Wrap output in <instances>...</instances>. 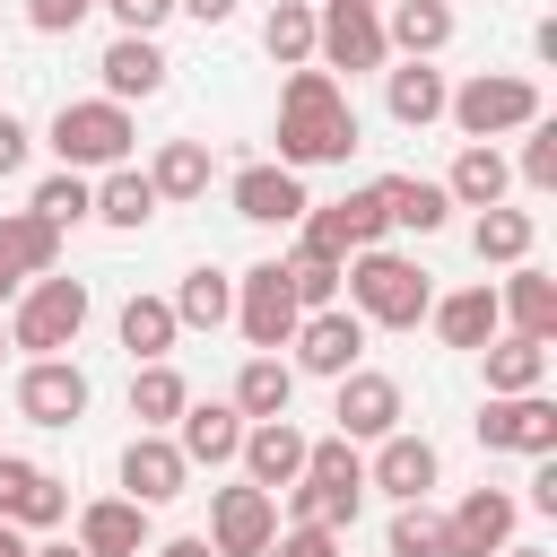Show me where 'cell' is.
Returning a JSON list of instances; mask_svg holds the SVG:
<instances>
[{
	"mask_svg": "<svg viewBox=\"0 0 557 557\" xmlns=\"http://www.w3.org/2000/svg\"><path fill=\"white\" fill-rule=\"evenodd\" d=\"M357 148V104H348V87L331 78V70H296L287 78V96H278V165H339Z\"/></svg>",
	"mask_w": 557,
	"mask_h": 557,
	"instance_id": "cell-1",
	"label": "cell"
},
{
	"mask_svg": "<svg viewBox=\"0 0 557 557\" xmlns=\"http://www.w3.org/2000/svg\"><path fill=\"white\" fill-rule=\"evenodd\" d=\"M339 287H348V305H357V322H383V331H418V322H426V305H435V287H426V270H418L409 252H383V244H366V252H348V270H339Z\"/></svg>",
	"mask_w": 557,
	"mask_h": 557,
	"instance_id": "cell-2",
	"label": "cell"
},
{
	"mask_svg": "<svg viewBox=\"0 0 557 557\" xmlns=\"http://www.w3.org/2000/svg\"><path fill=\"white\" fill-rule=\"evenodd\" d=\"M87 331V287L78 278H26V296H17V322H9V348H26V357H61L70 339Z\"/></svg>",
	"mask_w": 557,
	"mask_h": 557,
	"instance_id": "cell-3",
	"label": "cell"
},
{
	"mask_svg": "<svg viewBox=\"0 0 557 557\" xmlns=\"http://www.w3.org/2000/svg\"><path fill=\"white\" fill-rule=\"evenodd\" d=\"M52 148H61V165L70 174H104V165H122L131 157V104H113V96H96V104H61L52 113Z\"/></svg>",
	"mask_w": 557,
	"mask_h": 557,
	"instance_id": "cell-4",
	"label": "cell"
},
{
	"mask_svg": "<svg viewBox=\"0 0 557 557\" xmlns=\"http://www.w3.org/2000/svg\"><path fill=\"white\" fill-rule=\"evenodd\" d=\"M313 61L322 70H383L392 61V44H383V17H374V0H322L313 9Z\"/></svg>",
	"mask_w": 557,
	"mask_h": 557,
	"instance_id": "cell-5",
	"label": "cell"
},
{
	"mask_svg": "<svg viewBox=\"0 0 557 557\" xmlns=\"http://www.w3.org/2000/svg\"><path fill=\"white\" fill-rule=\"evenodd\" d=\"M444 113L461 122V139H505V131H522V122H540V87L531 78H470V87H453L444 96Z\"/></svg>",
	"mask_w": 557,
	"mask_h": 557,
	"instance_id": "cell-6",
	"label": "cell"
},
{
	"mask_svg": "<svg viewBox=\"0 0 557 557\" xmlns=\"http://www.w3.org/2000/svg\"><path fill=\"white\" fill-rule=\"evenodd\" d=\"M235 322H244V339L270 348V357L296 339L305 305H296V287H287V261H252V270L235 278Z\"/></svg>",
	"mask_w": 557,
	"mask_h": 557,
	"instance_id": "cell-7",
	"label": "cell"
},
{
	"mask_svg": "<svg viewBox=\"0 0 557 557\" xmlns=\"http://www.w3.org/2000/svg\"><path fill=\"white\" fill-rule=\"evenodd\" d=\"M479 444L487 453H557V400H540V392H496L487 409H479Z\"/></svg>",
	"mask_w": 557,
	"mask_h": 557,
	"instance_id": "cell-8",
	"label": "cell"
},
{
	"mask_svg": "<svg viewBox=\"0 0 557 557\" xmlns=\"http://www.w3.org/2000/svg\"><path fill=\"white\" fill-rule=\"evenodd\" d=\"M278 540V496L270 487H218V505H209V548L218 557H261Z\"/></svg>",
	"mask_w": 557,
	"mask_h": 557,
	"instance_id": "cell-9",
	"label": "cell"
},
{
	"mask_svg": "<svg viewBox=\"0 0 557 557\" xmlns=\"http://www.w3.org/2000/svg\"><path fill=\"white\" fill-rule=\"evenodd\" d=\"M296 226H305V252L348 261V252H366V244L383 235V191L366 183V191H348V200H331V209H305Z\"/></svg>",
	"mask_w": 557,
	"mask_h": 557,
	"instance_id": "cell-10",
	"label": "cell"
},
{
	"mask_svg": "<svg viewBox=\"0 0 557 557\" xmlns=\"http://www.w3.org/2000/svg\"><path fill=\"white\" fill-rule=\"evenodd\" d=\"M513 496L505 487H470L453 513H444V557H496L505 540H513Z\"/></svg>",
	"mask_w": 557,
	"mask_h": 557,
	"instance_id": "cell-11",
	"label": "cell"
},
{
	"mask_svg": "<svg viewBox=\"0 0 557 557\" xmlns=\"http://www.w3.org/2000/svg\"><path fill=\"white\" fill-rule=\"evenodd\" d=\"M357 357H366V322H357V313L322 305V313L296 322V374H331V383H339Z\"/></svg>",
	"mask_w": 557,
	"mask_h": 557,
	"instance_id": "cell-12",
	"label": "cell"
},
{
	"mask_svg": "<svg viewBox=\"0 0 557 557\" xmlns=\"http://www.w3.org/2000/svg\"><path fill=\"white\" fill-rule=\"evenodd\" d=\"M17 418H35V426L87 418V374H78L70 357H35V366L17 374Z\"/></svg>",
	"mask_w": 557,
	"mask_h": 557,
	"instance_id": "cell-13",
	"label": "cell"
},
{
	"mask_svg": "<svg viewBox=\"0 0 557 557\" xmlns=\"http://www.w3.org/2000/svg\"><path fill=\"white\" fill-rule=\"evenodd\" d=\"M183 479H191L183 444H174V435H157V426H139V435H131V453H122V487H131V505H174V496H183Z\"/></svg>",
	"mask_w": 557,
	"mask_h": 557,
	"instance_id": "cell-14",
	"label": "cell"
},
{
	"mask_svg": "<svg viewBox=\"0 0 557 557\" xmlns=\"http://www.w3.org/2000/svg\"><path fill=\"white\" fill-rule=\"evenodd\" d=\"M61 261V226L35 209H0V296H17L26 278H44Z\"/></svg>",
	"mask_w": 557,
	"mask_h": 557,
	"instance_id": "cell-15",
	"label": "cell"
},
{
	"mask_svg": "<svg viewBox=\"0 0 557 557\" xmlns=\"http://www.w3.org/2000/svg\"><path fill=\"white\" fill-rule=\"evenodd\" d=\"M331 418H339V435H348V444H374V435H392V426H400V383H392V374L348 366V374H339V409H331Z\"/></svg>",
	"mask_w": 557,
	"mask_h": 557,
	"instance_id": "cell-16",
	"label": "cell"
},
{
	"mask_svg": "<svg viewBox=\"0 0 557 557\" xmlns=\"http://www.w3.org/2000/svg\"><path fill=\"white\" fill-rule=\"evenodd\" d=\"M374 444H383V453L366 461V487H383L392 505H409V496H426V487L444 479V461H435L426 435H400V426H392V435H374Z\"/></svg>",
	"mask_w": 557,
	"mask_h": 557,
	"instance_id": "cell-17",
	"label": "cell"
},
{
	"mask_svg": "<svg viewBox=\"0 0 557 557\" xmlns=\"http://www.w3.org/2000/svg\"><path fill=\"white\" fill-rule=\"evenodd\" d=\"M313 200H305V174L296 165H244L235 174V218H252V226H296Z\"/></svg>",
	"mask_w": 557,
	"mask_h": 557,
	"instance_id": "cell-18",
	"label": "cell"
},
{
	"mask_svg": "<svg viewBox=\"0 0 557 557\" xmlns=\"http://www.w3.org/2000/svg\"><path fill=\"white\" fill-rule=\"evenodd\" d=\"M174 444H183L191 470H218V461H235V444H244V409H235V400H183Z\"/></svg>",
	"mask_w": 557,
	"mask_h": 557,
	"instance_id": "cell-19",
	"label": "cell"
},
{
	"mask_svg": "<svg viewBox=\"0 0 557 557\" xmlns=\"http://www.w3.org/2000/svg\"><path fill=\"white\" fill-rule=\"evenodd\" d=\"M305 444H313L305 426H287V418H252V426H244V444H235V461L252 470V487H270V496H278V487L305 470Z\"/></svg>",
	"mask_w": 557,
	"mask_h": 557,
	"instance_id": "cell-20",
	"label": "cell"
},
{
	"mask_svg": "<svg viewBox=\"0 0 557 557\" xmlns=\"http://www.w3.org/2000/svg\"><path fill=\"white\" fill-rule=\"evenodd\" d=\"M78 548H87V557H139V548H148V505H131V496L78 505Z\"/></svg>",
	"mask_w": 557,
	"mask_h": 557,
	"instance_id": "cell-21",
	"label": "cell"
},
{
	"mask_svg": "<svg viewBox=\"0 0 557 557\" xmlns=\"http://www.w3.org/2000/svg\"><path fill=\"white\" fill-rule=\"evenodd\" d=\"M426 322H435V339H444V348H487V339L505 331L496 287H453V296H435V305H426Z\"/></svg>",
	"mask_w": 557,
	"mask_h": 557,
	"instance_id": "cell-22",
	"label": "cell"
},
{
	"mask_svg": "<svg viewBox=\"0 0 557 557\" xmlns=\"http://www.w3.org/2000/svg\"><path fill=\"white\" fill-rule=\"evenodd\" d=\"M96 70H104V96H113V104H131V96H157V87H165V52H157V35H113Z\"/></svg>",
	"mask_w": 557,
	"mask_h": 557,
	"instance_id": "cell-23",
	"label": "cell"
},
{
	"mask_svg": "<svg viewBox=\"0 0 557 557\" xmlns=\"http://www.w3.org/2000/svg\"><path fill=\"white\" fill-rule=\"evenodd\" d=\"M496 313H505L522 339H557V278L531 270V261H513V278L496 287Z\"/></svg>",
	"mask_w": 557,
	"mask_h": 557,
	"instance_id": "cell-24",
	"label": "cell"
},
{
	"mask_svg": "<svg viewBox=\"0 0 557 557\" xmlns=\"http://www.w3.org/2000/svg\"><path fill=\"white\" fill-rule=\"evenodd\" d=\"M444 70H426V61H400V70H383V104H392V122L400 131H426V122H444Z\"/></svg>",
	"mask_w": 557,
	"mask_h": 557,
	"instance_id": "cell-25",
	"label": "cell"
},
{
	"mask_svg": "<svg viewBox=\"0 0 557 557\" xmlns=\"http://www.w3.org/2000/svg\"><path fill=\"white\" fill-rule=\"evenodd\" d=\"M374 191H383V226H418V235H435V226L453 218V191L426 183V174H383Z\"/></svg>",
	"mask_w": 557,
	"mask_h": 557,
	"instance_id": "cell-26",
	"label": "cell"
},
{
	"mask_svg": "<svg viewBox=\"0 0 557 557\" xmlns=\"http://www.w3.org/2000/svg\"><path fill=\"white\" fill-rule=\"evenodd\" d=\"M505 183H513V165L496 157V139H470V148L453 157V174H444V191H453L461 209H496V200H505Z\"/></svg>",
	"mask_w": 557,
	"mask_h": 557,
	"instance_id": "cell-27",
	"label": "cell"
},
{
	"mask_svg": "<svg viewBox=\"0 0 557 557\" xmlns=\"http://www.w3.org/2000/svg\"><path fill=\"white\" fill-rule=\"evenodd\" d=\"M383 44L409 52V61H435V52L453 44V9H444V0H400V9L383 17Z\"/></svg>",
	"mask_w": 557,
	"mask_h": 557,
	"instance_id": "cell-28",
	"label": "cell"
},
{
	"mask_svg": "<svg viewBox=\"0 0 557 557\" xmlns=\"http://www.w3.org/2000/svg\"><path fill=\"white\" fill-rule=\"evenodd\" d=\"M165 305H174V322H183V331H218V322H235V278L200 261V270H191Z\"/></svg>",
	"mask_w": 557,
	"mask_h": 557,
	"instance_id": "cell-29",
	"label": "cell"
},
{
	"mask_svg": "<svg viewBox=\"0 0 557 557\" xmlns=\"http://www.w3.org/2000/svg\"><path fill=\"white\" fill-rule=\"evenodd\" d=\"M479 357H487V392H540L548 383V339L513 331V339H487Z\"/></svg>",
	"mask_w": 557,
	"mask_h": 557,
	"instance_id": "cell-30",
	"label": "cell"
},
{
	"mask_svg": "<svg viewBox=\"0 0 557 557\" xmlns=\"http://www.w3.org/2000/svg\"><path fill=\"white\" fill-rule=\"evenodd\" d=\"M287 400H296V366H278L270 348L244 357V374H235V409H244V418H287Z\"/></svg>",
	"mask_w": 557,
	"mask_h": 557,
	"instance_id": "cell-31",
	"label": "cell"
},
{
	"mask_svg": "<svg viewBox=\"0 0 557 557\" xmlns=\"http://www.w3.org/2000/svg\"><path fill=\"white\" fill-rule=\"evenodd\" d=\"M87 218H104V226H148L157 218V183L148 174H131V165H104V183H96V209Z\"/></svg>",
	"mask_w": 557,
	"mask_h": 557,
	"instance_id": "cell-32",
	"label": "cell"
},
{
	"mask_svg": "<svg viewBox=\"0 0 557 557\" xmlns=\"http://www.w3.org/2000/svg\"><path fill=\"white\" fill-rule=\"evenodd\" d=\"M148 183H157V200H200L209 191V148L200 139H165L157 165H148Z\"/></svg>",
	"mask_w": 557,
	"mask_h": 557,
	"instance_id": "cell-33",
	"label": "cell"
},
{
	"mask_svg": "<svg viewBox=\"0 0 557 557\" xmlns=\"http://www.w3.org/2000/svg\"><path fill=\"white\" fill-rule=\"evenodd\" d=\"M531 235H540V226H531V209H505V200H496V209H479V226H470L479 261H505V270H513V261H531Z\"/></svg>",
	"mask_w": 557,
	"mask_h": 557,
	"instance_id": "cell-34",
	"label": "cell"
},
{
	"mask_svg": "<svg viewBox=\"0 0 557 557\" xmlns=\"http://www.w3.org/2000/svg\"><path fill=\"white\" fill-rule=\"evenodd\" d=\"M174 331H183V322H174L165 296H131V305H122V348H131L139 366H157V357L174 348Z\"/></svg>",
	"mask_w": 557,
	"mask_h": 557,
	"instance_id": "cell-35",
	"label": "cell"
},
{
	"mask_svg": "<svg viewBox=\"0 0 557 557\" xmlns=\"http://www.w3.org/2000/svg\"><path fill=\"white\" fill-rule=\"evenodd\" d=\"M183 400H191V392H183V374H174L165 357L131 374V418H139V426H157V435H165V426L183 418Z\"/></svg>",
	"mask_w": 557,
	"mask_h": 557,
	"instance_id": "cell-36",
	"label": "cell"
},
{
	"mask_svg": "<svg viewBox=\"0 0 557 557\" xmlns=\"http://www.w3.org/2000/svg\"><path fill=\"white\" fill-rule=\"evenodd\" d=\"M261 44H270V61L305 70V61H313V0H278V9L261 17Z\"/></svg>",
	"mask_w": 557,
	"mask_h": 557,
	"instance_id": "cell-37",
	"label": "cell"
},
{
	"mask_svg": "<svg viewBox=\"0 0 557 557\" xmlns=\"http://www.w3.org/2000/svg\"><path fill=\"white\" fill-rule=\"evenodd\" d=\"M383 548H392V557H444V513H426V496H409V505L392 513Z\"/></svg>",
	"mask_w": 557,
	"mask_h": 557,
	"instance_id": "cell-38",
	"label": "cell"
},
{
	"mask_svg": "<svg viewBox=\"0 0 557 557\" xmlns=\"http://www.w3.org/2000/svg\"><path fill=\"white\" fill-rule=\"evenodd\" d=\"M287 287H296V305H305V313H322V305H339V261L296 244V252H287Z\"/></svg>",
	"mask_w": 557,
	"mask_h": 557,
	"instance_id": "cell-39",
	"label": "cell"
},
{
	"mask_svg": "<svg viewBox=\"0 0 557 557\" xmlns=\"http://www.w3.org/2000/svg\"><path fill=\"white\" fill-rule=\"evenodd\" d=\"M87 209H96V183H87V174H70V165H61L52 183H35V218H52V226H78Z\"/></svg>",
	"mask_w": 557,
	"mask_h": 557,
	"instance_id": "cell-40",
	"label": "cell"
},
{
	"mask_svg": "<svg viewBox=\"0 0 557 557\" xmlns=\"http://www.w3.org/2000/svg\"><path fill=\"white\" fill-rule=\"evenodd\" d=\"M17 531H52V522H70V487L52 479V470H35V487L17 496V513H9Z\"/></svg>",
	"mask_w": 557,
	"mask_h": 557,
	"instance_id": "cell-41",
	"label": "cell"
},
{
	"mask_svg": "<svg viewBox=\"0 0 557 557\" xmlns=\"http://www.w3.org/2000/svg\"><path fill=\"white\" fill-rule=\"evenodd\" d=\"M522 183L531 191H557V122H522Z\"/></svg>",
	"mask_w": 557,
	"mask_h": 557,
	"instance_id": "cell-42",
	"label": "cell"
},
{
	"mask_svg": "<svg viewBox=\"0 0 557 557\" xmlns=\"http://www.w3.org/2000/svg\"><path fill=\"white\" fill-rule=\"evenodd\" d=\"M261 557H339V531H322V522H296V531H278Z\"/></svg>",
	"mask_w": 557,
	"mask_h": 557,
	"instance_id": "cell-43",
	"label": "cell"
},
{
	"mask_svg": "<svg viewBox=\"0 0 557 557\" xmlns=\"http://www.w3.org/2000/svg\"><path fill=\"white\" fill-rule=\"evenodd\" d=\"M96 9H113V17H122V35H157V26L174 17V0H96Z\"/></svg>",
	"mask_w": 557,
	"mask_h": 557,
	"instance_id": "cell-44",
	"label": "cell"
},
{
	"mask_svg": "<svg viewBox=\"0 0 557 557\" xmlns=\"http://www.w3.org/2000/svg\"><path fill=\"white\" fill-rule=\"evenodd\" d=\"M96 0H26V17H35V35H70L78 17H87Z\"/></svg>",
	"mask_w": 557,
	"mask_h": 557,
	"instance_id": "cell-45",
	"label": "cell"
},
{
	"mask_svg": "<svg viewBox=\"0 0 557 557\" xmlns=\"http://www.w3.org/2000/svg\"><path fill=\"white\" fill-rule=\"evenodd\" d=\"M35 487V461H17V453H0V522L17 513V496Z\"/></svg>",
	"mask_w": 557,
	"mask_h": 557,
	"instance_id": "cell-46",
	"label": "cell"
},
{
	"mask_svg": "<svg viewBox=\"0 0 557 557\" xmlns=\"http://www.w3.org/2000/svg\"><path fill=\"white\" fill-rule=\"evenodd\" d=\"M17 165H26V122H17V113H0V183H9Z\"/></svg>",
	"mask_w": 557,
	"mask_h": 557,
	"instance_id": "cell-47",
	"label": "cell"
},
{
	"mask_svg": "<svg viewBox=\"0 0 557 557\" xmlns=\"http://www.w3.org/2000/svg\"><path fill=\"white\" fill-rule=\"evenodd\" d=\"M174 9H191L200 26H226V17H235V0H174Z\"/></svg>",
	"mask_w": 557,
	"mask_h": 557,
	"instance_id": "cell-48",
	"label": "cell"
},
{
	"mask_svg": "<svg viewBox=\"0 0 557 557\" xmlns=\"http://www.w3.org/2000/svg\"><path fill=\"white\" fill-rule=\"evenodd\" d=\"M157 557H218V548H209V540H191V531H183V540H165V548H157Z\"/></svg>",
	"mask_w": 557,
	"mask_h": 557,
	"instance_id": "cell-49",
	"label": "cell"
},
{
	"mask_svg": "<svg viewBox=\"0 0 557 557\" xmlns=\"http://www.w3.org/2000/svg\"><path fill=\"white\" fill-rule=\"evenodd\" d=\"M0 557H26V531L17 522H0Z\"/></svg>",
	"mask_w": 557,
	"mask_h": 557,
	"instance_id": "cell-50",
	"label": "cell"
},
{
	"mask_svg": "<svg viewBox=\"0 0 557 557\" xmlns=\"http://www.w3.org/2000/svg\"><path fill=\"white\" fill-rule=\"evenodd\" d=\"M26 557H87L78 540H52V548H26Z\"/></svg>",
	"mask_w": 557,
	"mask_h": 557,
	"instance_id": "cell-51",
	"label": "cell"
},
{
	"mask_svg": "<svg viewBox=\"0 0 557 557\" xmlns=\"http://www.w3.org/2000/svg\"><path fill=\"white\" fill-rule=\"evenodd\" d=\"M496 557H540V548H513V540H505V548H496Z\"/></svg>",
	"mask_w": 557,
	"mask_h": 557,
	"instance_id": "cell-52",
	"label": "cell"
},
{
	"mask_svg": "<svg viewBox=\"0 0 557 557\" xmlns=\"http://www.w3.org/2000/svg\"><path fill=\"white\" fill-rule=\"evenodd\" d=\"M0 357H9V331H0Z\"/></svg>",
	"mask_w": 557,
	"mask_h": 557,
	"instance_id": "cell-53",
	"label": "cell"
}]
</instances>
